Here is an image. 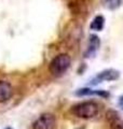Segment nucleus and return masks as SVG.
Masks as SVG:
<instances>
[{
	"mask_svg": "<svg viewBox=\"0 0 123 129\" xmlns=\"http://www.w3.org/2000/svg\"><path fill=\"white\" fill-rule=\"evenodd\" d=\"M70 64H71L70 56L67 54H59L52 59L50 66H49V70H50V72L53 75L59 76L64 74L69 69Z\"/></svg>",
	"mask_w": 123,
	"mask_h": 129,
	"instance_id": "2",
	"label": "nucleus"
},
{
	"mask_svg": "<svg viewBox=\"0 0 123 129\" xmlns=\"http://www.w3.org/2000/svg\"><path fill=\"white\" fill-rule=\"evenodd\" d=\"M13 95V88L11 84L6 81H0V102L8 101Z\"/></svg>",
	"mask_w": 123,
	"mask_h": 129,
	"instance_id": "6",
	"label": "nucleus"
},
{
	"mask_svg": "<svg viewBox=\"0 0 123 129\" xmlns=\"http://www.w3.org/2000/svg\"><path fill=\"white\" fill-rule=\"evenodd\" d=\"M56 125L55 116L51 113H44L32 124V129H54Z\"/></svg>",
	"mask_w": 123,
	"mask_h": 129,
	"instance_id": "3",
	"label": "nucleus"
},
{
	"mask_svg": "<svg viewBox=\"0 0 123 129\" xmlns=\"http://www.w3.org/2000/svg\"><path fill=\"white\" fill-rule=\"evenodd\" d=\"M106 117H107V120L111 129H123V119L120 117L117 111H108L106 114Z\"/></svg>",
	"mask_w": 123,
	"mask_h": 129,
	"instance_id": "5",
	"label": "nucleus"
},
{
	"mask_svg": "<svg viewBox=\"0 0 123 129\" xmlns=\"http://www.w3.org/2000/svg\"><path fill=\"white\" fill-rule=\"evenodd\" d=\"M105 26V17L102 15H97L93 18V21L91 23V27L92 30H95V31H100L102 30V28Z\"/></svg>",
	"mask_w": 123,
	"mask_h": 129,
	"instance_id": "8",
	"label": "nucleus"
},
{
	"mask_svg": "<svg viewBox=\"0 0 123 129\" xmlns=\"http://www.w3.org/2000/svg\"><path fill=\"white\" fill-rule=\"evenodd\" d=\"M119 106H120V108L123 110V96H121L120 99H119Z\"/></svg>",
	"mask_w": 123,
	"mask_h": 129,
	"instance_id": "10",
	"label": "nucleus"
},
{
	"mask_svg": "<svg viewBox=\"0 0 123 129\" xmlns=\"http://www.w3.org/2000/svg\"><path fill=\"white\" fill-rule=\"evenodd\" d=\"M6 129H12V128H10V127H8V128H6Z\"/></svg>",
	"mask_w": 123,
	"mask_h": 129,
	"instance_id": "11",
	"label": "nucleus"
},
{
	"mask_svg": "<svg viewBox=\"0 0 123 129\" xmlns=\"http://www.w3.org/2000/svg\"><path fill=\"white\" fill-rule=\"evenodd\" d=\"M119 71L114 70V69H107V70H104L99 72L95 78H94L91 81V84L92 85H96L98 83H101V82H110V81H116L119 78Z\"/></svg>",
	"mask_w": 123,
	"mask_h": 129,
	"instance_id": "4",
	"label": "nucleus"
},
{
	"mask_svg": "<svg viewBox=\"0 0 123 129\" xmlns=\"http://www.w3.org/2000/svg\"><path fill=\"white\" fill-rule=\"evenodd\" d=\"M99 39H98V37H96V36H91L90 37V46H89V52L90 53H94L98 47H99Z\"/></svg>",
	"mask_w": 123,
	"mask_h": 129,
	"instance_id": "9",
	"label": "nucleus"
},
{
	"mask_svg": "<svg viewBox=\"0 0 123 129\" xmlns=\"http://www.w3.org/2000/svg\"><path fill=\"white\" fill-rule=\"evenodd\" d=\"M72 114L79 118H93L98 114L99 112V107L94 101H84L77 103L71 109Z\"/></svg>",
	"mask_w": 123,
	"mask_h": 129,
	"instance_id": "1",
	"label": "nucleus"
},
{
	"mask_svg": "<svg viewBox=\"0 0 123 129\" xmlns=\"http://www.w3.org/2000/svg\"><path fill=\"white\" fill-rule=\"evenodd\" d=\"M76 95L78 96H87V95H97L100 97H108L109 94L105 90H98V89H91V88H81L76 91Z\"/></svg>",
	"mask_w": 123,
	"mask_h": 129,
	"instance_id": "7",
	"label": "nucleus"
}]
</instances>
